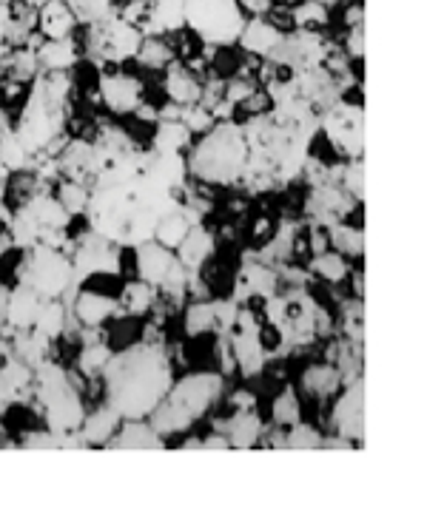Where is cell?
Segmentation results:
<instances>
[{
  "label": "cell",
  "mask_w": 427,
  "mask_h": 512,
  "mask_svg": "<svg viewBox=\"0 0 427 512\" xmlns=\"http://www.w3.org/2000/svg\"><path fill=\"white\" fill-rule=\"evenodd\" d=\"M214 251H217V237H214V231L208 225H203V222H194L188 228L186 237H183V242L174 248L177 259L186 265L188 271H197Z\"/></svg>",
  "instance_id": "obj_6"
},
{
  "label": "cell",
  "mask_w": 427,
  "mask_h": 512,
  "mask_svg": "<svg viewBox=\"0 0 427 512\" xmlns=\"http://www.w3.org/2000/svg\"><path fill=\"white\" fill-rule=\"evenodd\" d=\"M40 72H72L77 60H80V49L72 37H63V40H43L38 49Z\"/></svg>",
  "instance_id": "obj_8"
},
{
  "label": "cell",
  "mask_w": 427,
  "mask_h": 512,
  "mask_svg": "<svg viewBox=\"0 0 427 512\" xmlns=\"http://www.w3.org/2000/svg\"><path fill=\"white\" fill-rule=\"evenodd\" d=\"M0 3H9V0H0Z\"/></svg>",
  "instance_id": "obj_19"
},
{
  "label": "cell",
  "mask_w": 427,
  "mask_h": 512,
  "mask_svg": "<svg viewBox=\"0 0 427 512\" xmlns=\"http://www.w3.org/2000/svg\"><path fill=\"white\" fill-rule=\"evenodd\" d=\"M237 43H240V49L245 55L265 60L282 43V32L268 18H248L245 26H242L240 37H237Z\"/></svg>",
  "instance_id": "obj_5"
},
{
  "label": "cell",
  "mask_w": 427,
  "mask_h": 512,
  "mask_svg": "<svg viewBox=\"0 0 427 512\" xmlns=\"http://www.w3.org/2000/svg\"><path fill=\"white\" fill-rule=\"evenodd\" d=\"M120 421H123V416L109 402L94 404V407L86 410L77 433H80V439H83L86 447H106L114 433H117Z\"/></svg>",
  "instance_id": "obj_2"
},
{
  "label": "cell",
  "mask_w": 427,
  "mask_h": 512,
  "mask_svg": "<svg viewBox=\"0 0 427 512\" xmlns=\"http://www.w3.org/2000/svg\"><path fill=\"white\" fill-rule=\"evenodd\" d=\"M328 237H331V251L342 254L345 259H362L365 237H362V228L359 225L334 222V225H328Z\"/></svg>",
  "instance_id": "obj_14"
},
{
  "label": "cell",
  "mask_w": 427,
  "mask_h": 512,
  "mask_svg": "<svg viewBox=\"0 0 427 512\" xmlns=\"http://www.w3.org/2000/svg\"><path fill=\"white\" fill-rule=\"evenodd\" d=\"M245 20L237 0H186V26L211 46L237 43Z\"/></svg>",
  "instance_id": "obj_1"
},
{
  "label": "cell",
  "mask_w": 427,
  "mask_h": 512,
  "mask_svg": "<svg viewBox=\"0 0 427 512\" xmlns=\"http://www.w3.org/2000/svg\"><path fill=\"white\" fill-rule=\"evenodd\" d=\"M291 23L294 29H308V32H325L331 29V6L322 0H299L291 6Z\"/></svg>",
  "instance_id": "obj_13"
},
{
  "label": "cell",
  "mask_w": 427,
  "mask_h": 512,
  "mask_svg": "<svg viewBox=\"0 0 427 512\" xmlns=\"http://www.w3.org/2000/svg\"><path fill=\"white\" fill-rule=\"evenodd\" d=\"M351 262L353 259H345L342 254H336V251H322V254L311 256L308 262H305V268H308V274L319 279V282H325V285H334V288H342L345 285V279L351 274Z\"/></svg>",
  "instance_id": "obj_10"
},
{
  "label": "cell",
  "mask_w": 427,
  "mask_h": 512,
  "mask_svg": "<svg viewBox=\"0 0 427 512\" xmlns=\"http://www.w3.org/2000/svg\"><path fill=\"white\" fill-rule=\"evenodd\" d=\"M106 447H120V450H143V447H163V439L154 433L149 419H123L117 433Z\"/></svg>",
  "instance_id": "obj_9"
},
{
  "label": "cell",
  "mask_w": 427,
  "mask_h": 512,
  "mask_svg": "<svg viewBox=\"0 0 427 512\" xmlns=\"http://www.w3.org/2000/svg\"><path fill=\"white\" fill-rule=\"evenodd\" d=\"M77 29L75 12L69 9L66 0H49L38 9V32L43 40H63L72 37Z\"/></svg>",
  "instance_id": "obj_7"
},
{
  "label": "cell",
  "mask_w": 427,
  "mask_h": 512,
  "mask_svg": "<svg viewBox=\"0 0 427 512\" xmlns=\"http://www.w3.org/2000/svg\"><path fill=\"white\" fill-rule=\"evenodd\" d=\"M194 143V134L188 131L183 120H157L151 134V151H168V154H183Z\"/></svg>",
  "instance_id": "obj_11"
},
{
  "label": "cell",
  "mask_w": 427,
  "mask_h": 512,
  "mask_svg": "<svg viewBox=\"0 0 427 512\" xmlns=\"http://www.w3.org/2000/svg\"><path fill=\"white\" fill-rule=\"evenodd\" d=\"M322 430L311 421H297L285 430V450H316L322 447Z\"/></svg>",
  "instance_id": "obj_16"
},
{
  "label": "cell",
  "mask_w": 427,
  "mask_h": 512,
  "mask_svg": "<svg viewBox=\"0 0 427 512\" xmlns=\"http://www.w3.org/2000/svg\"><path fill=\"white\" fill-rule=\"evenodd\" d=\"M66 325H69V308H66V302L63 299H46L43 308H40L38 319H35V325L29 330L35 336H40V339L52 342V339H57L66 330Z\"/></svg>",
  "instance_id": "obj_12"
},
{
  "label": "cell",
  "mask_w": 427,
  "mask_h": 512,
  "mask_svg": "<svg viewBox=\"0 0 427 512\" xmlns=\"http://www.w3.org/2000/svg\"><path fill=\"white\" fill-rule=\"evenodd\" d=\"M52 194H55L57 202L66 208V214H80V211H86V205H89L92 188H89V185L77 183V180H66V177H60V180L52 185Z\"/></svg>",
  "instance_id": "obj_15"
},
{
  "label": "cell",
  "mask_w": 427,
  "mask_h": 512,
  "mask_svg": "<svg viewBox=\"0 0 427 512\" xmlns=\"http://www.w3.org/2000/svg\"><path fill=\"white\" fill-rule=\"evenodd\" d=\"M163 89H166L168 103L188 109V106H197L200 103V97H203V80L191 72V69H186L180 60H174V63H168L166 72H163Z\"/></svg>",
  "instance_id": "obj_3"
},
{
  "label": "cell",
  "mask_w": 427,
  "mask_h": 512,
  "mask_svg": "<svg viewBox=\"0 0 427 512\" xmlns=\"http://www.w3.org/2000/svg\"><path fill=\"white\" fill-rule=\"evenodd\" d=\"M75 12L77 23H94L114 15V0H66Z\"/></svg>",
  "instance_id": "obj_17"
},
{
  "label": "cell",
  "mask_w": 427,
  "mask_h": 512,
  "mask_svg": "<svg viewBox=\"0 0 427 512\" xmlns=\"http://www.w3.org/2000/svg\"><path fill=\"white\" fill-rule=\"evenodd\" d=\"M69 319L77 322L80 328H103L114 313H117V299H109V296H97V293L89 291H77L75 299L69 305Z\"/></svg>",
  "instance_id": "obj_4"
},
{
  "label": "cell",
  "mask_w": 427,
  "mask_h": 512,
  "mask_svg": "<svg viewBox=\"0 0 427 512\" xmlns=\"http://www.w3.org/2000/svg\"><path fill=\"white\" fill-rule=\"evenodd\" d=\"M23 3H29L32 9H40V6H43V3H49V0H23Z\"/></svg>",
  "instance_id": "obj_18"
}]
</instances>
